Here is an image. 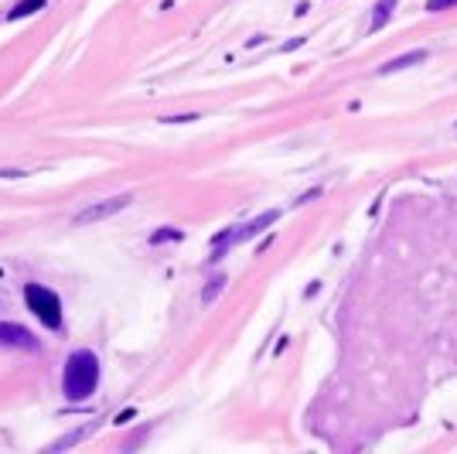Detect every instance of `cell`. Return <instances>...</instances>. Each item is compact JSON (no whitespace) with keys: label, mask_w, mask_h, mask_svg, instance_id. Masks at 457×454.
<instances>
[{"label":"cell","mask_w":457,"mask_h":454,"mask_svg":"<svg viewBox=\"0 0 457 454\" xmlns=\"http://www.w3.org/2000/svg\"><path fill=\"white\" fill-rule=\"evenodd\" d=\"M99 386V356L92 349H76L65 363L62 372V389H65V400L72 403H82L89 400Z\"/></svg>","instance_id":"6da1fadb"},{"label":"cell","mask_w":457,"mask_h":454,"mask_svg":"<svg viewBox=\"0 0 457 454\" xmlns=\"http://www.w3.org/2000/svg\"><path fill=\"white\" fill-rule=\"evenodd\" d=\"M24 301H27V307L38 314V321H41L45 328H62V301H58V294H55L52 287H45V283H27V287H24Z\"/></svg>","instance_id":"7a4b0ae2"},{"label":"cell","mask_w":457,"mask_h":454,"mask_svg":"<svg viewBox=\"0 0 457 454\" xmlns=\"http://www.w3.org/2000/svg\"><path fill=\"white\" fill-rule=\"evenodd\" d=\"M133 202V195L126 191V195H113V198H102V202H96L89 208H82L79 215H76V222L79 226H89V222H102V219H109V215H116V212H123L126 205Z\"/></svg>","instance_id":"3957f363"},{"label":"cell","mask_w":457,"mask_h":454,"mask_svg":"<svg viewBox=\"0 0 457 454\" xmlns=\"http://www.w3.org/2000/svg\"><path fill=\"white\" fill-rule=\"evenodd\" d=\"M0 345L3 349H21V352H34L38 349V338L24 328V325H14V321H0Z\"/></svg>","instance_id":"277c9868"},{"label":"cell","mask_w":457,"mask_h":454,"mask_svg":"<svg viewBox=\"0 0 457 454\" xmlns=\"http://www.w3.org/2000/svg\"><path fill=\"white\" fill-rule=\"evenodd\" d=\"M423 58H427V52H423V48H413V52H406V55H399V58H392V62H382V65H379V76H392V72L413 69V65H420Z\"/></svg>","instance_id":"5b68a950"},{"label":"cell","mask_w":457,"mask_h":454,"mask_svg":"<svg viewBox=\"0 0 457 454\" xmlns=\"http://www.w3.org/2000/svg\"><path fill=\"white\" fill-rule=\"evenodd\" d=\"M276 219H280V212H276V208H270V212H263L260 219H253V222L239 226V243H243V239H253V236H256V233H263V229H270Z\"/></svg>","instance_id":"8992f818"},{"label":"cell","mask_w":457,"mask_h":454,"mask_svg":"<svg viewBox=\"0 0 457 454\" xmlns=\"http://www.w3.org/2000/svg\"><path fill=\"white\" fill-rule=\"evenodd\" d=\"M396 3H399V0H379V3H375V10H372V31H382V28L389 24Z\"/></svg>","instance_id":"52a82bcc"},{"label":"cell","mask_w":457,"mask_h":454,"mask_svg":"<svg viewBox=\"0 0 457 454\" xmlns=\"http://www.w3.org/2000/svg\"><path fill=\"white\" fill-rule=\"evenodd\" d=\"M45 3L48 0H21V3H14L10 7V21H21V17H31V14H38V10H45Z\"/></svg>","instance_id":"ba28073f"},{"label":"cell","mask_w":457,"mask_h":454,"mask_svg":"<svg viewBox=\"0 0 457 454\" xmlns=\"http://www.w3.org/2000/svg\"><path fill=\"white\" fill-rule=\"evenodd\" d=\"M225 287V273H215L205 287H201V304H212L215 297H219V290Z\"/></svg>","instance_id":"9c48e42d"},{"label":"cell","mask_w":457,"mask_h":454,"mask_svg":"<svg viewBox=\"0 0 457 454\" xmlns=\"http://www.w3.org/2000/svg\"><path fill=\"white\" fill-rule=\"evenodd\" d=\"M184 233L181 229H175V226H164V229H157L154 236H151V246H161V243H181Z\"/></svg>","instance_id":"30bf717a"},{"label":"cell","mask_w":457,"mask_h":454,"mask_svg":"<svg viewBox=\"0 0 457 454\" xmlns=\"http://www.w3.org/2000/svg\"><path fill=\"white\" fill-rule=\"evenodd\" d=\"M198 120V113H181V116H161V123H191Z\"/></svg>","instance_id":"8fae6325"},{"label":"cell","mask_w":457,"mask_h":454,"mask_svg":"<svg viewBox=\"0 0 457 454\" xmlns=\"http://www.w3.org/2000/svg\"><path fill=\"white\" fill-rule=\"evenodd\" d=\"M447 7H457V0H430L427 10H447Z\"/></svg>","instance_id":"7c38bea8"},{"label":"cell","mask_w":457,"mask_h":454,"mask_svg":"<svg viewBox=\"0 0 457 454\" xmlns=\"http://www.w3.org/2000/svg\"><path fill=\"white\" fill-rule=\"evenodd\" d=\"M300 45H304V38H293V41L283 45V52H293V48H300Z\"/></svg>","instance_id":"4fadbf2b"},{"label":"cell","mask_w":457,"mask_h":454,"mask_svg":"<svg viewBox=\"0 0 457 454\" xmlns=\"http://www.w3.org/2000/svg\"><path fill=\"white\" fill-rule=\"evenodd\" d=\"M133 417H137V410H126V413L116 417V424H126V420H133Z\"/></svg>","instance_id":"5bb4252c"},{"label":"cell","mask_w":457,"mask_h":454,"mask_svg":"<svg viewBox=\"0 0 457 454\" xmlns=\"http://www.w3.org/2000/svg\"><path fill=\"white\" fill-rule=\"evenodd\" d=\"M0 277H3V270H0Z\"/></svg>","instance_id":"9a60e30c"}]
</instances>
